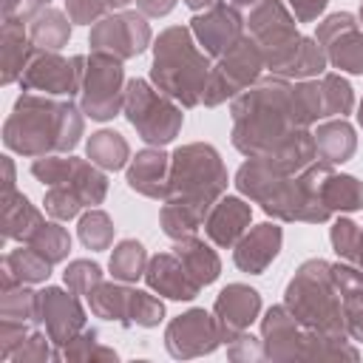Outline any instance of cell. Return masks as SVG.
Wrapping results in <instances>:
<instances>
[{"label": "cell", "instance_id": "1", "mask_svg": "<svg viewBox=\"0 0 363 363\" xmlns=\"http://www.w3.org/2000/svg\"><path fill=\"white\" fill-rule=\"evenodd\" d=\"M227 193V167L207 142H190L170 153L167 196L159 210V227L170 241L196 235L210 207Z\"/></svg>", "mask_w": 363, "mask_h": 363}, {"label": "cell", "instance_id": "2", "mask_svg": "<svg viewBox=\"0 0 363 363\" xmlns=\"http://www.w3.org/2000/svg\"><path fill=\"white\" fill-rule=\"evenodd\" d=\"M329 170L332 164L315 159L301 173H286L267 156H247V162L235 170V187L278 221L323 224L332 218L320 201V182Z\"/></svg>", "mask_w": 363, "mask_h": 363}, {"label": "cell", "instance_id": "3", "mask_svg": "<svg viewBox=\"0 0 363 363\" xmlns=\"http://www.w3.org/2000/svg\"><path fill=\"white\" fill-rule=\"evenodd\" d=\"M85 130L82 108L65 96H48L37 91H23L3 125V145L11 153L40 159L48 153H71Z\"/></svg>", "mask_w": 363, "mask_h": 363}, {"label": "cell", "instance_id": "4", "mask_svg": "<svg viewBox=\"0 0 363 363\" xmlns=\"http://www.w3.org/2000/svg\"><path fill=\"white\" fill-rule=\"evenodd\" d=\"M233 147L244 156H272L295 130H301L292 105V79L267 74L230 99Z\"/></svg>", "mask_w": 363, "mask_h": 363}, {"label": "cell", "instance_id": "5", "mask_svg": "<svg viewBox=\"0 0 363 363\" xmlns=\"http://www.w3.org/2000/svg\"><path fill=\"white\" fill-rule=\"evenodd\" d=\"M210 54H204L190 26H170L153 43L150 82L176 99L182 108L201 105V94L210 77Z\"/></svg>", "mask_w": 363, "mask_h": 363}, {"label": "cell", "instance_id": "6", "mask_svg": "<svg viewBox=\"0 0 363 363\" xmlns=\"http://www.w3.org/2000/svg\"><path fill=\"white\" fill-rule=\"evenodd\" d=\"M284 303L301 320V326L335 337H349L343 320V295L335 286L329 261L323 258L303 261L284 289Z\"/></svg>", "mask_w": 363, "mask_h": 363}, {"label": "cell", "instance_id": "7", "mask_svg": "<svg viewBox=\"0 0 363 363\" xmlns=\"http://www.w3.org/2000/svg\"><path fill=\"white\" fill-rule=\"evenodd\" d=\"M261 340L267 360H357V349L349 337L323 335L301 326L286 303L269 306L261 318Z\"/></svg>", "mask_w": 363, "mask_h": 363}, {"label": "cell", "instance_id": "8", "mask_svg": "<svg viewBox=\"0 0 363 363\" xmlns=\"http://www.w3.org/2000/svg\"><path fill=\"white\" fill-rule=\"evenodd\" d=\"M125 119L136 128V133L156 147L170 145L184 125L182 105L162 94L150 79L133 77L125 85Z\"/></svg>", "mask_w": 363, "mask_h": 363}, {"label": "cell", "instance_id": "9", "mask_svg": "<svg viewBox=\"0 0 363 363\" xmlns=\"http://www.w3.org/2000/svg\"><path fill=\"white\" fill-rule=\"evenodd\" d=\"M247 31L264 54V65L269 74H281V68L298 51L303 34L298 31V20L284 0H255L247 11Z\"/></svg>", "mask_w": 363, "mask_h": 363}, {"label": "cell", "instance_id": "10", "mask_svg": "<svg viewBox=\"0 0 363 363\" xmlns=\"http://www.w3.org/2000/svg\"><path fill=\"white\" fill-rule=\"evenodd\" d=\"M125 65L119 57L105 51L85 54L79 108L94 122H108L125 108Z\"/></svg>", "mask_w": 363, "mask_h": 363}, {"label": "cell", "instance_id": "11", "mask_svg": "<svg viewBox=\"0 0 363 363\" xmlns=\"http://www.w3.org/2000/svg\"><path fill=\"white\" fill-rule=\"evenodd\" d=\"M264 54L255 45V40L250 34H244L227 54H221L207 77L204 94H201V105L204 108H216L227 99H235L241 91H247L252 82L261 79L264 71Z\"/></svg>", "mask_w": 363, "mask_h": 363}, {"label": "cell", "instance_id": "12", "mask_svg": "<svg viewBox=\"0 0 363 363\" xmlns=\"http://www.w3.org/2000/svg\"><path fill=\"white\" fill-rule=\"evenodd\" d=\"M31 176L43 182L45 187H65L82 199L85 207H96L108 196V176L102 167H96L91 159L65 156V153H48L31 162Z\"/></svg>", "mask_w": 363, "mask_h": 363}, {"label": "cell", "instance_id": "13", "mask_svg": "<svg viewBox=\"0 0 363 363\" xmlns=\"http://www.w3.org/2000/svg\"><path fill=\"white\" fill-rule=\"evenodd\" d=\"M150 43H153V31H150L147 17L142 11H130V9L113 11L102 20H96L88 34L91 51L113 54L122 62L145 54Z\"/></svg>", "mask_w": 363, "mask_h": 363}, {"label": "cell", "instance_id": "14", "mask_svg": "<svg viewBox=\"0 0 363 363\" xmlns=\"http://www.w3.org/2000/svg\"><path fill=\"white\" fill-rule=\"evenodd\" d=\"M82 68H85V54H77L68 60L60 51L37 48L20 77V88L48 94V96H74L79 94V85H82Z\"/></svg>", "mask_w": 363, "mask_h": 363}, {"label": "cell", "instance_id": "15", "mask_svg": "<svg viewBox=\"0 0 363 363\" xmlns=\"http://www.w3.org/2000/svg\"><path fill=\"white\" fill-rule=\"evenodd\" d=\"M224 343L216 315L193 306L176 315L164 329V349L176 360H190L201 354H213Z\"/></svg>", "mask_w": 363, "mask_h": 363}, {"label": "cell", "instance_id": "16", "mask_svg": "<svg viewBox=\"0 0 363 363\" xmlns=\"http://www.w3.org/2000/svg\"><path fill=\"white\" fill-rule=\"evenodd\" d=\"M315 40L323 45L332 68L363 74V28L352 11H335L318 23Z\"/></svg>", "mask_w": 363, "mask_h": 363}, {"label": "cell", "instance_id": "17", "mask_svg": "<svg viewBox=\"0 0 363 363\" xmlns=\"http://www.w3.org/2000/svg\"><path fill=\"white\" fill-rule=\"evenodd\" d=\"M244 28H247V23H244L238 6H233L227 0H216L213 6H207L204 11H196L190 17V31H193L196 43L213 60L227 54L244 37Z\"/></svg>", "mask_w": 363, "mask_h": 363}, {"label": "cell", "instance_id": "18", "mask_svg": "<svg viewBox=\"0 0 363 363\" xmlns=\"http://www.w3.org/2000/svg\"><path fill=\"white\" fill-rule=\"evenodd\" d=\"M37 301H40V323H45L48 337L60 349L88 326V315L77 292L62 286H43L37 292Z\"/></svg>", "mask_w": 363, "mask_h": 363}, {"label": "cell", "instance_id": "19", "mask_svg": "<svg viewBox=\"0 0 363 363\" xmlns=\"http://www.w3.org/2000/svg\"><path fill=\"white\" fill-rule=\"evenodd\" d=\"M213 315L218 320L224 343H230L235 335L247 332L258 315H261V295L250 284H227L213 303Z\"/></svg>", "mask_w": 363, "mask_h": 363}, {"label": "cell", "instance_id": "20", "mask_svg": "<svg viewBox=\"0 0 363 363\" xmlns=\"http://www.w3.org/2000/svg\"><path fill=\"white\" fill-rule=\"evenodd\" d=\"M281 244H284V230L275 224V221H264V224H255L250 227L241 241L233 247V261L241 272L247 275H261L281 252Z\"/></svg>", "mask_w": 363, "mask_h": 363}, {"label": "cell", "instance_id": "21", "mask_svg": "<svg viewBox=\"0 0 363 363\" xmlns=\"http://www.w3.org/2000/svg\"><path fill=\"white\" fill-rule=\"evenodd\" d=\"M125 182L139 196L164 201L167 182H170V156L156 145L142 147L136 156H130V162L125 167Z\"/></svg>", "mask_w": 363, "mask_h": 363}, {"label": "cell", "instance_id": "22", "mask_svg": "<svg viewBox=\"0 0 363 363\" xmlns=\"http://www.w3.org/2000/svg\"><path fill=\"white\" fill-rule=\"evenodd\" d=\"M145 284H147V289H153L156 295L170 298V301H193L204 289L184 269V264L179 261L176 252H156V255H150L147 269H145Z\"/></svg>", "mask_w": 363, "mask_h": 363}, {"label": "cell", "instance_id": "23", "mask_svg": "<svg viewBox=\"0 0 363 363\" xmlns=\"http://www.w3.org/2000/svg\"><path fill=\"white\" fill-rule=\"evenodd\" d=\"M250 218H252V207L241 196H221L204 218V233L216 247L233 250L247 233Z\"/></svg>", "mask_w": 363, "mask_h": 363}, {"label": "cell", "instance_id": "24", "mask_svg": "<svg viewBox=\"0 0 363 363\" xmlns=\"http://www.w3.org/2000/svg\"><path fill=\"white\" fill-rule=\"evenodd\" d=\"M0 79L3 85L20 82L26 65L31 62L37 45L28 37V28L23 20L14 17H3V37H0Z\"/></svg>", "mask_w": 363, "mask_h": 363}, {"label": "cell", "instance_id": "25", "mask_svg": "<svg viewBox=\"0 0 363 363\" xmlns=\"http://www.w3.org/2000/svg\"><path fill=\"white\" fill-rule=\"evenodd\" d=\"M88 306L96 318L119 323V326H133V306H136V289L122 284V281H102L96 284L88 295Z\"/></svg>", "mask_w": 363, "mask_h": 363}, {"label": "cell", "instance_id": "26", "mask_svg": "<svg viewBox=\"0 0 363 363\" xmlns=\"http://www.w3.org/2000/svg\"><path fill=\"white\" fill-rule=\"evenodd\" d=\"M312 133H315V153H318V159L332 164V167L349 162L354 156V150H357V133H354V128H352V122L346 116L326 119Z\"/></svg>", "mask_w": 363, "mask_h": 363}, {"label": "cell", "instance_id": "27", "mask_svg": "<svg viewBox=\"0 0 363 363\" xmlns=\"http://www.w3.org/2000/svg\"><path fill=\"white\" fill-rule=\"evenodd\" d=\"M51 261H45L37 250L28 244H20L17 250H9L0 261V286L6 284H43L51 275Z\"/></svg>", "mask_w": 363, "mask_h": 363}, {"label": "cell", "instance_id": "28", "mask_svg": "<svg viewBox=\"0 0 363 363\" xmlns=\"http://www.w3.org/2000/svg\"><path fill=\"white\" fill-rule=\"evenodd\" d=\"M3 204V241H26L43 221V210H37L26 193L20 190H11V193H3L0 199Z\"/></svg>", "mask_w": 363, "mask_h": 363}, {"label": "cell", "instance_id": "29", "mask_svg": "<svg viewBox=\"0 0 363 363\" xmlns=\"http://www.w3.org/2000/svg\"><path fill=\"white\" fill-rule=\"evenodd\" d=\"M173 252L179 255V261L184 264V269L201 286H210L221 275V258H218V252L207 241H201L199 235H184V238L173 241Z\"/></svg>", "mask_w": 363, "mask_h": 363}, {"label": "cell", "instance_id": "30", "mask_svg": "<svg viewBox=\"0 0 363 363\" xmlns=\"http://www.w3.org/2000/svg\"><path fill=\"white\" fill-rule=\"evenodd\" d=\"M320 201L323 207L335 213H357L363 210V182L352 173H335L329 170L320 182Z\"/></svg>", "mask_w": 363, "mask_h": 363}, {"label": "cell", "instance_id": "31", "mask_svg": "<svg viewBox=\"0 0 363 363\" xmlns=\"http://www.w3.org/2000/svg\"><path fill=\"white\" fill-rule=\"evenodd\" d=\"M28 37L43 51H60L71 40V17H68V11H60V9H51V6L40 9L28 20Z\"/></svg>", "mask_w": 363, "mask_h": 363}, {"label": "cell", "instance_id": "32", "mask_svg": "<svg viewBox=\"0 0 363 363\" xmlns=\"http://www.w3.org/2000/svg\"><path fill=\"white\" fill-rule=\"evenodd\" d=\"M85 156L102 170H122L130 162V145L119 130H96L85 142Z\"/></svg>", "mask_w": 363, "mask_h": 363}, {"label": "cell", "instance_id": "33", "mask_svg": "<svg viewBox=\"0 0 363 363\" xmlns=\"http://www.w3.org/2000/svg\"><path fill=\"white\" fill-rule=\"evenodd\" d=\"M0 320L40 326V301L31 284H6L0 286Z\"/></svg>", "mask_w": 363, "mask_h": 363}, {"label": "cell", "instance_id": "34", "mask_svg": "<svg viewBox=\"0 0 363 363\" xmlns=\"http://www.w3.org/2000/svg\"><path fill=\"white\" fill-rule=\"evenodd\" d=\"M147 250L142 241L136 238H122L113 252H111V261H108V269L116 281L122 284H136L139 278H145V269H147Z\"/></svg>", "mask_w": 363, "mask_h": 363}, {"label": "cell", "instance_id": "35", "mask_svg": "<svg viewBox=\"0 0 363 363\" xmlns=\"http://www.w3.org/2000/svg\"><path fill=\"white\" fill-rule=\"evenodd\" d=\"M326 68H329V60H326L323 45H320L315 37H303L301 45H298V51H295L292 60L281 68L278 77L301 82V79H315V77L326 74Z\"/></svg>", "mask_w": 363, "mask_h": 363}, {"label": "cell", "instance_id": "36", "mask_svg": "<svg viewBox=\"0 0 363 363\" xmlns=\"http://www.w3.org/2000/svg\"><path fill=\"white\" fill-rule=\"evenodd\" d=\"M23 244H28L31 250H37L45 261H51V264H60V261H65L68 258V252H71V235H68V230L54 218V221H43Z\"/></svg>", "mask_w": 363, "mask_h": 363}, {"label": "cell", "instance_id": "37", "mask_svg": "<svg viewBox=\"0 0 363 363\" xmlns=\"http://www.w3.org/2000/svg\"><path fill=\"white\" fill-rule=\"evenodd\" d=\"M113 233H116L113 218H111L105 210H99V207H88V210L79 216L77 235H79V241H82L91 252H102V250H108V247L113 244Z\"/></svg>", "mask_w": 363, "mask_h": 363}, {"label": "cell", "instance_id": "38", "mask_svg": "<svg viewBox=\"0 0 363 363\" xmlns=\"http://www.w3.org/2000/svg\"><path fill=\"white\" fill-rule=\"evenodd\" d=\"M318 82H320L326 116H346V113H352V108H354V91H352L349 79H343L340 74L326 71V74L318 77Z\"/></svg>", "mask_w": 363, "mask_h": 363}, {"label": "cell", "instance_id": "39", "mask_svg": "<svg viewBox=\"0 0 363 363\" xmlns=\"http://www.w3.org/2000/svg\"><path fill=\"white\" fill-rule=\"evenodd\" d=\"M60 352H62V360H119V354L99 340V332L94 326H85Z\"/></svg>", "mask_w": 363, "mask_h": 363}, {"label": "cell", "instance_id": "40", "mask_svg": "<svg viewBox=\"0 0 363 363\" xmlns=\"http://www.w3.org/2000/svg\"><path fill=\"white\" fill-rule=\"evenodd\" d=\"M133 0H65V11L77 26H94L96 20L122 11Z\"/></svg>", "mask_w": 363, "mask_h": 363}, {"label": "cell", "instance_id": "41", "mask_svg": "<svg viewBox=\"0 0 363 363\" xmlns=\"http://www.w3.org/2000/svg\"><path fill=\"white\" fill-rule=\"evenodd\" d=\"M48 360H62V352L48 337V332H40V329H34L23 340V346L11 354V363H48Z\"/></svg>", "mask_w": 363, "mask_h": 363}, {"label": "cell", "instance_id": "42", "mask_svg": "<svg viewBox=\"0 0 363 363\" xmlns=\"http://www.w3.org/2000/svg\"><path fill=\"white\" fill-rule=\"evenodd\" d=\"M62 281H65V286H68L71 292L88 295L96 284L105 281V272H102V267H99L96 261H91V258H74V261L65 267Z\"/></svg>", "mask_w": 363, "mask_h": 363}, {"label": "cell", "instance_id": "43", "mask_svg": "<svg viewBox=\"0 0 363 363\" xmlns=\"http://www.w3.org/2000/svg\"><path fill=\"white\" fill-rule=\"evenodd\" d=\"M329 241H332V250L337 252V258L354 264L357 261V244H360V224H354L346 216H337L332 230H329Z\"/></svg>", "mask_w": 363, "mask_h": 363}, {"label": "cell", "instance_id": "44", "mask_svg": "<svg viewBox=\"0 0 363 363\" xmlns=\"http://www.w3.org/2000/svg\"><path fill=\"white\" fill-rule=\"evenodd\" d=\"M43 207L51 218L57 221H71L82 213V199L65 187H45V196H43Z\"/></svg>", "mask_w": 363, "mask_h": 363}, {"label": "cell", "instance_id": "45", "mask_svg": "<svg viewBox=\"0 0 363 363\" xmlns=\"http://www.w3.org/2000/svg\"><path fill=\"white\" fill-rule=\"evenodd\" d=\"M343 320H346V335L363 343V286L343 295Z\"/></svg>", "mask_w": 363, "mask_h": 363}, {"label": "cell", "instance_id": "46", "mask_svg": "<svg viewBox=\"0 0 363 363\" xmlns=\"http://www.w3.org/2000/svg\"><path fill=\"white\" fill-rule=\"evenodd\" d=\"M227 357L230 360H261L264 357V340L252 337L250 332H241L227 343Z\"/></svg>", "mask_w": 363, "mask_h": 363}, {"label": "cell", "instance_id": "47", "mask_svg": "<svg viewBox=\"0 0 363 363\" xmlns=\"http://www.w3.org/2000/svg\"><path fill=\"white\" fill-rule=\"evenodd\" d=\"M45 6H48V0H3V17H14V20L28 23Z\"/></svg>", "mask_w": 363, "mask_h": 363}, {"label": "cell", "instance_id": "48", "mask_svg": "<svg viewBox=\"0 0 363 363\" xmlns=\"http://www.w3.org/2000/svg\"><path fill=\"white\" fill-rule=\"evenodd\" d=\"M284 3L292 9V14H295L298 23L318 20V14H323V9L329 6V0H284Z\"/></svg>", "mask_w": 363, "mask_h": 363}, {"label": "cell", "instance_id": "49", "mask_svg": "<svg viewBox=\"0 0 363 363\" xmlns=\"http://www.w3.org/2000/svg\"><path fill=\"white\" fill-rule=\"evenodd\" d=\"M179 0H136V9L145 17H167Z\"/></svg>", "mask_w": 363, "mask_h": 363}, {"label": "cell", "instance_id": "50", "mask_svg": "<svg viewBox=\"0 0 363 363\" xmlns=\"http://www.w3.org/2000/svg\"><path fill=\"white\" fill-rule=\"evenodd\" d=\"M3 193H11V190H17V184H14V162H11V156H3Z\"/></svg>", "mask_w": 363, "mask_h": 363}, {"label": "cell", "instance_id": "51", "mask_svg": "<svg viewBox=\"0 0 363 363\" xmlns=\"http://www.w3.org/2000/svg\"><path fill=\"white\" fill-rule=\"evenodd\" d=\"M182 3H184L187 9H193V11H204V9H207V6H213L216 0H182Z\"/></svg>", "mask_w": 363, "mask_h": 363}, {"label": "cell", "instance_id": "52", "mask_svg": "<svg viewBox=\"0 0 363 363\" xmlns=\"http://www.w3.org/2000/svg\"><path fill=\"white\" fill-rule=\"evenodd\" d=\"M354 264L363 269V227H360V244H357V261Z\"/></svg>", "mask_w": 363, "mask_h": 363}, {"label": "cell", "instance_id": "53", "mask_svg": "<svg viewBox=\"0 0 363 363\" xmlns=\"http://www.w3.org/2000/svg\"><path fill=\"white\" fill-rule=\"evenodd\" d=\"M227 3H233V6H238V9H250L255 0H227Z\"/></svg>", "mask_w": 363, "mask_h": 363}, {"label": "cell", "instance_id": "54", "mask_svg": "<svg viewBox=\"0 0 363 363\" xmlns=\"http://www.w3.org/2000/svg\"><path fill=\"white\" fill-rule=\"evenodd\" d=\"M357 122H360V128H363V99H360V108H357Z\"/></svg>", "mask_w": 363, "mask_h": 363}, {"label": "cell", "instance_id": "55", "mask_svg": "<svg viewBox=\"0 0 363 363\" xmlns=\"http://www.w3.org/2000/svg\"><path fill=\"white\" fill-rule=\"evenodd\" d=\"M357 20H360V23H363V6H360V11H357Z\"/></svg>", "mask_w": 363, "mask_h": 363}]
</instances>
